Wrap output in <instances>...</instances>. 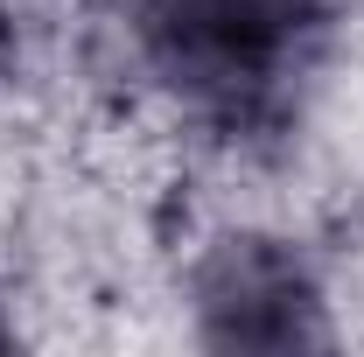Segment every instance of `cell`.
I'll return each instance as SVG.
<instances>
[{"instance_id": "6da1fadb", "label": "cell", "mask_w": 364, "mask_h": 357, "mask_svg": "<svg viewBox=\"0 0 364 357\" xmlns=\"http://www.w3.org/2000/svg\"><path fill=\"white\" fill-rule=\"evenodd\" d=\"M147 43L203 98H245L309 36L316 0H140Z\"/></svg>"}, {"instance_id": "7a4b0ae2", "label": "cell", "mask_w": 364, "mask_h": 357, "mask_svg": "<svg viewBox=\"0 0 364 357\" xmlns=\"http://www.w3.org/2000/svg\"><path fill=\"white\" fill-rule=\"evenodd\" d=\"M210 309L231 315L238 343H294L301 336V309H309V280L294 260H280L267 245H231L225 267L210 273Z\"/></svg>"}]
</instances>
